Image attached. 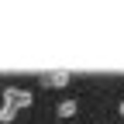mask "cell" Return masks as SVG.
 Returning a JSON list of instances; mask_svg holds the SVG:
<instances>
[{"mask_svg": "<svg viewBox=\"0 0 124 124\" xmlns=\"http://www.w3.org/2000/svg\"><path fill=\"white\" fill-rule=\"evenodd\" d=\"M4 103L14 107V110H28V107L35 103V93L24 90V86H7V90H4Z\"/></svg>", "mask_w": 124, "mask_h": 124, "instance_id": "6da1fadb", "label": "cell"}, {"mask_svg": "<svg viewBox=\"0 0 124 124\" xmlns=\"http://www.w3.org/2000/svg\"><path fill=\"white\" fill-rule=\"evenodd\" d=\"M38 83H41V86H52V90H55V86H69V72H62V69H59V72H41Z\"/></svg>", "mask_w": 124, "mask_h": 124, "instance_id": "7a4b0ae2", "label": "cell"}, {"mask_svg": "<svg viewBox=\"0 0 124 124\" xmlns=\"http://www.w3.org/2000/svg\"><path fill=\"white\" fill-rule=\"evenodd\" d=\"M14 121H17V110L7 107V103H0V124H14Z\"/></svg>", "mask_w": 124, "mask_h": 124, "instance_id": "3957f363", "label": "cell"}, {"mask_svg": "<svg viewBox=\"0 0 124 124\" xmlns=\"http://www.w3.org/2000/svg\"><path fill=\"white\" fill-rule=\"evenodd\" d=\"M55 114H59V117H72V114H76V100H62Z\"/></svg>", "mask_w": 124, "mask_h": 124, "instance_id": "277c9868", "label": "cell"}, {"mask_svg": "<svg viewBox=\"0 0 124 124\" xmlns=\"http://www.w3.org/2000/svg\"><path fill=\"white\" fill-rule=\"evenodd\" d=\"M117 114H121V117H124V100H121V103H117Z\"/></svg>", "mask_w": 124, "mask_h": 124, "instance_id": "5b68a950", "label": "cell"}]
</instances>
